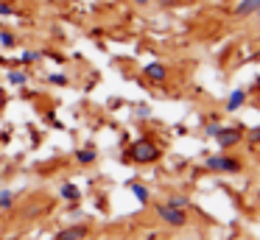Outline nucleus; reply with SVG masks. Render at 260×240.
Listing matches in <instances>:
<instances>
[{"instance_id": "nucleus-1", "label": "nucleus", "mask_w": 260, "mask_h": 240, "mask_svg": "<svg viewBox=\"0 0 260 240\" xmlns=\"http://www.w3.org/2000/svg\"><path fill=\"white\" fill-rule=\"evenodd\" d=\"M129 159H135L137 165H151V162L159 159V145L148 137L135 140V145L129 148Z\"/></svg>"}, {"instance_id": "nucleus-2", "label": "nucleus", "mask_w": 260, "mask_h": 240, "mask_svg": "<svg viewBox=\"0 0 260 240\" xmlns=\"http://www.w3.org/2000/svg\"><path fill=\"white\" fill-rule=\"evenodd\" d=\"M204 167L213 173H238L241 170V159L232 154H213L204 159Z\"/></svg>"}, {"instance_id": "nucleus-3", "label": "nucleus", "mask_w": 260, "mask_h": 240, "mask_svg": "<svg viewBox=\"0 0 260 240\" xmlns=\"http://www.w3.org/2000/svg\"><path fill=\"white\" fill-rule=\"evenodd\" d=\"M154 212H157V218L162 223H168V226H185L187 223V212L185 210H174V207H168V204H157L154 207Z\"/></svg>"}, {"instance_id": "nucleus-4", "label": "nucleus", "mask_w": 260, "mask_h": 240, "mask_svg": "<svg viewBox=\"0 0 260 240\" xmlns=\"http://www.w3.org/2000/svg\"><path fill=\"white\" fill-rule=\"evenodd\" d=\"M215 143H218V148L221 151H230V148H235L238 143L243 140V131L238 126H221L218 128V134H215Z\"/></svg>"}, {"instance_id": "nucleus-5", "label": "nucleus", "mask_w": 260, "mask_h": 240, "mask_svg": "<svg viewBox=\"0 0 260 240\" xmlns=\"http://www.w3.org/2000/svg\"><path fill=\"white\" fill-rule=\"evenodd\" d=\"M143 76L151 84H162L165 78H168V67H165L162 61H148V64H143Z\"/></svg>"}, {"instance_id": "nucleus-6", "label": "nucleus", "mask_w": 260, "mask_h": 240, "mask_svg": "<svg viewBox=\"0 0 260 240\" xmlns=\"http://www.w3.org/2000/svg\"><path fill=\"white\" fill-rule=\"evenodd\" d=\"M87 234H90V229H87L84 223H73V226L59 229V232L53 234V240H84Z\"/></svg>"}, {"instance_id": "nucleus-7", "label": "nucleus", "mask_w": 260, "mask_h": 240, "mask_svg": "<svg viewBox=\"0 0 260 240\" xmlns=\"http://www.w3.org/2000/svg\"><path fill=\"white\" fill-rule=\"evenodd\" d=\"M59 198H64L68 204H79V201H81V190H79V184H73V182H62V184H59Z\"/></svg>"}, {"instance_id": "nucleus-8", "label": "nucleus", "mask_w": 260, "mask_h": 240, "mask_svg": "<svg viewBox=\"0 0 260 240\" xmlns=\"http://www.w3.org/2000/svg\"><path fill=\"white\" fill-rule=\"evenodd\" d=\"M257 9H260V0H238L235 17H238V20H246V17H252Z\"/></svg>"}, {"instance_id": "nucleus-9", "label": "nucleus", "mask_w": 260, "mask_h": 240, "mask_svg": "<svg viewBox=\"0 0 260 240\" xmlns=\"http://www.w3.org/2000/svg\"><path fill=\"white\" fill-rule=\"evenodd\" d=\"M243 104H246V89H241V87L232 89L230 98H226V112H238Z\"/></svg>"}, {"instance_id": "nucleus-10", "label": "nucleus", "mask_w": 260, "mask_h": 240, "mask_svg": "<svg viewBox=\"0 0 260 240\" xmlns=\"http://www.w3.org/2000/svg\"><path fill=\"white\" fill-rule=\"evenodd\" d=\"M129 190H132V195H135V198L140 201V207H146L148 201H151V193H148L146 184H140V182H129Z\"/></svg>"}, {"instance_id": "nucleus-11", "label": "nucleus", "mask_w": 260, "mask_h": 240, "mask_svg": "<svg viewBox=\"0 0 260 240\" xmlns=\"http://www.w3.org/2000/svg\"><path fill=\"white\" fill-rule=\"evenodd\" d=\"M165 204H168V207H174V210H185V212L190 210V198H187L185 193H171Z\"/></svg>"}, {"instance_id": "nucleus-12", "label": "nucleus", "mask_w": 260, "mask_h": 240, "mask_svg": "<svg viewBox=\"0 0 260 240\" xmlns=\"http://www.w3.org/2000/svg\"><path fill=\"white\" fill-rule=\"evenodd\" d=\"M95 159H98V151L95 148H79V151H76V162H79V165H92Z\"/></svg>"}, {"instance_id": "nucleus-13", "label": "nucleus", "mask_w": 260, "mask_h": 240, "mask_svg": "<svg viewBox=\"0 0 260 240\" xmlns=\"http://www.w3.org/2000/svg\"><path fill=\"white\" fill-rule=\"evenodd\" d=\"M6 81L12 84V87H25V84H28V73H23V70H9V73H6Z\"/></svg>"}, {"instance_id": "nucleus-14", "label": "nucleus", "mask_w": 260, "mask_h": 240, "mask_svg": "<svg viewBox=\"0 0 260 240\" xmlns=\"http://www.w3.org/2000/svg\"><path fill=\"white\" fill-rule=\"evenodd\" d=\"M14 207V193L12 190H0V210H12Z\"/></svg>"}, {"instance_id": "nucleus-15", "label": "nucleus", "mask_w": 260, "mask_h": 240, "mask_svg": "<svg viewBox=\"0 0 260 240\" xmlns=\"http://www.w3.org/2000/svg\"><path fill=\"white\" fill-rule=\"evenodd\" d=\"M40 59H42L40 50H23V56H20V61H23V64H37Z\"/></svg>"}, {"instance_id": "nucleus-16", "label": "nucleus", "mask_w": 260, "mask_h": 240, "mask_svg": "<svg viewBox=\"0 0 260 240\" xmlns=\"http://www.w3.org/2000/svg\"><path fill=\"white\" fill-rule=\"evenodd\" d=\"M70 78L64 76V73H48V84H53V87H64Z\"/></svg>"}, {"instance_id": "nucleus-17", "label": "nucleus", "mask_w": 260, "mask_h": 240, "mask_svg": "<svg viewBox=\"0 0 260 240\" xmlns=\"http://www.w3.org/2000/svg\"><path fill=\"white\" fill-rule=\"evenodd\" d=\"M0 45H3V48H14V45H17V37H14L12 31H0Z\"/></svg>"}, {"instance_id": "nucleus-18", "label": "nucleus", "mask_w": 260, "mask_h": 240, "mask_svg": "<svg viewBox=\"0 0 260 240\" xmlns=\"http://www.w3.org/2000/svg\"><path fill=\"white\" fill-rule=\"evenodd\" d=\"M218 128H221L218 120H210L207 126H204V134H207V137H215V134H218Z\"/></svg>"}, {"instance_id": "nucleus-19", "label": "nucleus", "mask_w": 260, "mask_h": 240, "mask_svg": "<svg viewBox=\"0 0 260 240\" xmlns=\"http://www.w3.org/2000/svg\"><path fill=\"white\" fill-rule=\"evenodd\" d=\"M9 14H14V6L9 0H0V17H9Z\"/></svg>"}, {"instance_id": "nucleus-20", "label": "nucleus", "mask_w": 260, "mask_h": 240, "mask_svg": "<svg viewBox=\"0 0 260 240\" xmlns=\"http://www.w3.org/2000/svg\"><path fill=\"white\" fill-rule=\"evenodd\" d=\"M137 117H140V120H146V117H151V109H148V106H137V112H135Z\"/></svg>"}, {"instance_id": "nucleus-21", "label": "nucleus", "mask_w": 260, "mask_h": 240, "mask_svg": "<svg viewBox=\"0 0 260 240\" xmlns=\"http://www.w3.org/2000/svg\"><path fill=\"white\" fill-rule=\"evenodd\" d=\"M249 143H252V145H254V143H260V126H254L252 131H249Z\"/></svg>"}, {"instance_id": "nucleus-22", "label": "nucleus", "mask_w": 260, "mask_h": 240, "mask_svg": "<svg viewBox=\"0 0 260 240\" xmlns=\"http://www.w3.org/2000/svg\"><path fill=\"white\" fill-rule=\"evenodd\" d=\"M135 3H137V6H148L151 0H135Z\"/></svg>"}, {"instance_id": "nucleus-23", "label": "nucleus", "mask_w": 260, "mask_h": 240, "mask_svg": "<svg viewBox=\"0 0 260 240\" xmlns=\"http://www.w3.org/2000/svg\"><path fill=\"white\" fill-rule=\"evenodd\" d=\"M146 240H157V234H148V237Z\"/></svg>"}, {"instance_id": "nucleus-24", "label": "nucleus", "mask_w": 260, "mask_h": 240, "mask_svg": "<svg viewBox=\"0 0 260 240\" xmlns=\"http://www.w3.org/2000/svg\"><path fill=\"white\" fill-rule=\"evenodd\" d=\"M254 17H257V20H260V9H257V11H254Z\"/></svg>"}]
</instances>
